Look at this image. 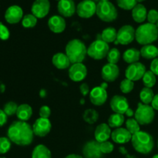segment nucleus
I'll use <instances>...</instances> for the list:
<instances>
[{
    "mask_svg": "<svg viewBox=\"0 0 158 158\" xmlns=\"http://www.w3.org/2000/svg\"><path fill=\"white\" fill-rule=\"evenodd\" d=\"M8 138L19 146H29L32 143L34 133L32 127L27 122L17 120L12 123L7 131Z\"/></svg>",
    "mask_w": 158,
    "mask_h": 158,
    "instance_id": "obj_1",
    "label": "nucleus"
},
{
    "mask_svg": "<svg viewBox=\"0 0 158 158\" xmlns=\"http://www.w3.org/2000/svg\"><path fill=\"white\" fill-rule=\"evenodd\" d=\"M66 55L70 60L71 64L83 63L87 55V48L83 41L73 39L67 43L66 46Z\"/></svg>",
    "mask_w": 158,
    "mask_h": 158,
    "instance_id": "obj_2",
    "label": "nucleus"
},
{
    "mask_svg": "<svg viewBox=\"0 0 158 158\" xmlns=\"http://www.w3.org/2000/svg\"><path fill=\"white\" fill-rule=\"evenodd\" d=\"M131 143L137 152L142 154H148L153 151L154 140L152 136L145 131H139L132 135Z\"/></svg>",
    "mask_w": 158,
    "mask_h": 158,
    "instance_id": "obj_3",
    "label": "nucleus"
},
{
    "mask_svg": "<svg viewBox=\"0 0 158 158\" xmlns=\"http://www.w3.org/2000/svg\"><path fill=\"white\" fill-rule=\"evenodd\" d=\"M158 39L157 26L151 23H144L137 27L135 32V40L139 44L149 45Z\"/></svg>",
    "mask_w": 158,
    "mask_h": 158,
    "instance_id": "obj_4",
    "label": "nucleus"
},
{
    "mask_svg": "<svg viewBox=\"0 0 158 158\" xmlns=\"http://www.w3.org/2000/svg\"><path fill=\"white\" fill-rule=\"evenodd\" d=\"M96 14L100 20L106 23H111L116 20L118 16L117 8L110 1H100L97 4Z\"/></svg>",
    "mask_w": 158,
    "mask_h": 158,
    "instance_id": "obj_5",
    "label": "nucleus"
},
{
    "mask_svg": "<svg viewBox=\"0 0 158 158\" xmlns=\"http://www.w3.org/2000/svg\"><path fill=\"white\" fill-rule=\"evenodd\" d=\"M110 49L108 43L100 39H97L87 48V55L94 60H100L106 57Z\"/></svg>",
    "mask_w": 158,
    "mask_h": 158,
    "instance_id": "obj_6",
    "label": "nucleus"
},
{
    "mask_svg": "<svg viewBox=\"0 0 158 158\" xmlns=\"http://www.w3.org/2000/svg\"><path fill=\"white\" fill-rule=\"evenodd\" d=\"M135 119L140 125H148L153 122L155 116L154 108L149 104L139 103L135 111Z\"/></svg>",
    "mask_w": 158,
    "mask_h": 158,
    "instance_id": "obj_7",
    "label": "nucleus"
},
{
    "mask_svg": "<svg viewBox=\"0 0 158 158\" xmlns=\"http://www.w3.org/2000/svg\"><path fill=\"white\" fill-rule=\"evenodd\" d=\"M135 32L136 30L132 26L124 25L117 31V40L114 43L123 46L129 45L135 40Z\"/></svg>",
    "mask_w": 158,
    "mask_h": 158,
    "instance_id": "obj_8",
    "label": "nucleus"
},
{
    "mask_svg": "<svg viewBox=\"0 0 158 158\" xmlns=\"http://www.w3.org/2000/svg\"><path fill=\"white\" fill-rule=\"evenodd\" d=\"M146 72V66L143 63L137 62L128 66L125 71V76L127 79L135 82L141 80Z\"/></svg>",
    "mask_w": 158,
    "mask_h": 158,
    "instance_id": "obj_9",
    "label": "nucleus"
},
{
    "mask_svg": "<svg viewBox=\"0 0 158 158\" xmlns=\"http://www.w3.org/2000/svg\"><path fill=\"white\" fill-rule=\"evenodd\" d=\"M97 4L93 0H83L77 6V13L80 18L89 19L95 15Z\"/></svg>",
    "mask_w": 158,
    "mask_h": 158,
    "instance_id": "obj_10",
    "label": "nucleus"
},
{
    "mask_svg": "<svg viewBox=\"0 0 158 158\" xmlns=\"http://www.w3.org/2000/svg\"><path fill=\"white\" fill-rule=\"evenodd\" d=\"M34 135L39 137H44L49 134L52 129V124L49 119L40 118L37 119L32 125Z\"/></svg>",
    "mask_w": 158,
    "mask_h": 158,
    "instance_id": "obj_11",
    "label": "nucleus"
},
{
    "mask_svg": "<svg viewBox=\"0 0 158 158\" xmlns=\"http://www.w3.org/2000/svg\"><path fill=\"white\" fill-rule=\"evenodd\" d=\"M50 10V2L49 0H35L31 7L32 15L37 19L45 18Z\"/></svg>",
    "mask_w": 158,
    "mask_h": 158,
    "instance_id": "obj_12",
    "label": "nucleus"
},
{
    "mask_svg": "<svg viewBox=\"0 0 158 158\" xmlns=\"http://www.w3.org/2000/svg\"><path fill=\"white\" fill-rule=\"evenodd\" d=\"M87 76V68L83 63H74L69 68V77L73 82H81Z\"/></svg>",
    "mask_w": 158,
    "mask_h": 158,
    "instance_id": "obj_13",
    "label": "nucleus"
},
{
    "mask_svg": "<svg viewBox=\"0 0 158 158\" xmlns=\"http://www.w3.org/2000/svg\"><path fill=\"white\" fill-rule=\"evenodd\" d=\"M111 110L115 114H125L126 111L129 109V102L127 99L123 96L115 95L111 98L110 103Z\"/></svg>",
    "mask_w": 158,
    "mask_h": 158,
    "instance_id": "obj_14",
    "label": "nucleus"
},
{
    "mask_svg": "<svg viewBox=\"0 0 158 158\" xmlns=\"http://www.w3.org/2000/svg\"><path fill=\"white\" fill-rule=\"evenodd\" d=\"M103 154L100 151V143L97 140L86 142L83 148V158H102Z\"/></svg>",
    "mask_w": 158,
    "mask_h": 158,
    "instance_id": "obj_15",
    "label": "nucleus"
},
{
    "mask_svg": "<svg viewBox=\"0 0 158 158\" xmlns=\"http://www.w3.org/2000/svg\"><path fill=\"white\" fill-rule=\"evenodd\" d=\"M23 16V9L17 5L9 6L5 12V19L9 24H16L19 23L22 21Z\"/></svg>",
    "mask_w": 158,
    "mask_h": 158,
    "instance_id": "obj_16",
    "label": "nucleus"
},
{
    "mask_svg": "<svg viewBox=\"0 0 158 158\" xmlns=\"http://www.w3.org/2000/svg\"><path fill=\"white\" fill-rule=\"evenodd\" d=\"M106 89L101 86H96L89 93V100L94 106H100L106 103L107 100Z\"/></svg>",
    "mask_w": 158,
    "mask_h": 158,
    "instance_id": "obj_17",
    "label": "nucleus"
},
{
    "mask_svg": "<svg viewBox=\"0 0 158 158\" xmlns=\"http://www.w3.org/2000/svg\"><path fill=\"white\" fill-rule=\"evenodd\" d=\"M120 75V69L117 64L109 63L104 65L102 68L101 76L103 80L106 83L114 82Z\"/></svg>",
    "mask_w": 158,
    "mask_h": 158,
    "instance_id": "obj_18",
    "label": "nucleus"
},
{
    "mask_svg": "<svg viewBox=\"0 0 158 158\" xmlns=\"http://www.w3.org/2000/svg\"><path fill=\"white\" fill-rule=\"evenodd\" d=\"M57 9L61 16L69 18L77 12V7L73 0H60L58 2Z\"/></svg>",
    "mask_w": 158,
    "mask_h": 158,
    "instance_id": "obj_19",
    "label": "nucleus"
},
{
    "mask_svg": "<svg viewBox=\"0 0 158 158\" xmlns=\"http://www.w3.org/2000/svg\"><path fill=\"white\" fill-rule=\"evenodd\" d=\"M48 27L54 33H61L66 29V20L61 15H52L48 20Z\"/></svg>",
    "mask_w": 158,
    "mask_h": 158,
    "instance_id": "obj_20",
    "label": "nucleus"
},
{
    "mask_svg": "<svg viewBox=\"0 0 158 158\" xmlns=\"http://www.w3.org/2000/svg\"><path fill=\"white\" fill-rule=\"evenodd\" d=\"M111 138L113 141L119 144H124L131 141L132 134L126 128H116L111 134Z\"/></svg>",
    "mask_w": 158,
    "mask_h": 158,
    "instance_id": "obj_21",
    "label": "nucleus"
},
{
    "mask_svg": "<svg viewBox=\"0 0 158 158\" xmlns=\"http://www.w3.org/2000/svg\"><path fill=\"white\" fill-rule=\"evenodd\" d=\"M111 129L107 123H100L96 127L95 132H94V137L95 140L98 143L107 141L111 137Z\"/></svg>",
    "mask_w": 158,
    "mask_h": 158,
    "instance_id": "obj_22",
    "label": "nucleus"
},
{
    "mask_svg": "<svg viewBox=\"0 0 158 158\" xmlns=\"http://www.w3.org/2000/svg\"><path fill=\"white\" fill-rule=\"evenodd\" d=\"M52 63L56 68L59 69H66L70 67V60L66 53L57 52L54 54L52 58Z\"/></svg>",
    "mask_w": 158,
    "mask_h": 158,
    "instance_id": "obj_23",
    "label": "nucleus"
},
{
    "mask_svg": "<svg viewBox=\"0 0 158 158\" xmlns=\"http://www.w3.org/2000/svg\"><path fill=\"white\" fill-rule=\"evenodd\" d=\"M148 10L143 5L138 3L132 9V18L136 23H142L147 19Z\"/></svg>",
    "mask_w": 158,
    "mask_h": 158,
    "instance_id": "obj_24",
    "label": "nucleus"
},
{
    "mask_svg": "<svg viewBox=\"0 0 158 158\" xmlns=\"http://www.w3.org/2000/svg\"><path fill=\"white\" fill-rule=\"evenodd\" d=\"M16 117L19 120L26 122L32 116V108L27 103H23L18 106L16 112Z\"/></svg>",
    "mask_w": 158,
    "mask_h": 158,
    "instance_id": "obj_25",
    "label": "nucleus"
},
{
    "mask_svg": "<svg viewBox=\"0 0 158 158\" xmlns=\"http://www.w3.org/2000/svg\"><path fill=\"white\" fill-rule=\"evenodd\" d=\"M140 56H140V50L135 49V48H131V49H127L123 54V60L129 64L138 62Z\"/></svg>",
    "mask_w": 158,
    "mask_h": 158,
    "instance_id": "obj_26",
    "label": "nucleus"
},
{
    "mask_svg": "<svg viewBox=\"0 0 158 158\" xmlns=\"http://www.w3.org/2000/svg\"><path fill=\"white\" fill-rule=\"evenodd\" d=\"M157 49L152 44L145 45L140 49V56L147 60H154L157 57Z\"/></svg>",
    "mask_w": 158,
    "mask_h": 158,
    "instance_id": "obj_27",
    "label": "nucleus"
},
{
    "mask_svg": "<svg viewBox=\"0 0 158 158\" xmlns=\"http://www.w3.org/2000/svg\"><path fill=\"white\" fill-rule=\"evenodd\" d=\"M32 158H52V154L47 147L43 144H39L34 148Z\"/></svg>",
    "mask_w": 158,
    "mask_h": 158,
    "instance_id": "obj_28",
    "label": "nucleus"
},
{
    "mask_svg": "<svg viewBox=\"0 0 158 158\" xmlns=\"http://www.w3.org/2000/svg\"><path fill=\"white\" fill-rule=\"evenodd\" d=\"M117 31L114 27H107L103 30L100 34V39L106 43H115L117 40Z\"/></svg>",
    "mask_w": 158,
    "mask_h": 158,
    "instance_id": "obj_29",
    "label": "nucleus"
},
{
    "mask_svg": "<svg viewBox=\"0 0 158 158\" xmlns=\"http://www.w3.org/2000/svg\"><path fill=\"white\" fill-rule=\"evenodd\" d=\"M125 120V117L123 114H115L110 116L108 118V123L110 128H119L123 124Z\"/></svg>",
    "mask_w": 158,
    "mask_h": 158,
    "instance_id": "obj_30",
    "label": "nucleus"
},
{
    "mask_svg": "<svg viewBox=\"0 0 158 158\" xmlns=\"http://www.w3.org/2000/svg\"><path fill=\"white\" fill-rule=\"evenodd\" d=\"M83 119L86 123L89 124H94L97 123L99 119V114L95 109H87L83 114Z\"/></svg>",
    "mask_w": 158,
    "mask_h": 158,
    "instance_id": "obj_31",
    "label": "nucleus"
},
{
    "mask_svg": "<svg viewBox=\"0 0 158 158\" xmlns=\"http://www.w3.org/2000/svg\"><path fill=\"white\" fill-rule=\"evenodd\" d=\"M154 91L151 88L143 87L140 92V99L143 104H150L154 97Z\"/></svg>",
    "mask_w": 158,
    "mask_h": 158,
    "instance_id": "obj_32",
    "label": "nucleus"
},
{
    "mask_svg": "<svg viewBox=\"0 0 158 158\" xmlns=\"http://www.w3.org/2000/svg\"><path fill=\"white\" fill-rule=\"evenodd\" d=\"M142 80H143V83L145 87L148 88H152L153 86H155L156 82H157L156 75L151 70H148L145 73Z\"/></svg>",
    "mask_w": 158,
    "mask_h": 158,
    "instance_id": "obj_33",
    "label": "nucleus"
},
{
    "mask_svg": "<svg viewBox=\"0 0 158 158\" xmlns=\"http://www.w3.org/2000/svg\"><path fill=\"white\" fill-rule=\"evenodd\" d=\"M38 19L32 14H26L22 19V26L24 28H33L36 26Z\"/></svg>",
    "mask_w": 158,
    "mask_h": 158,
    "instance_id": "obj_34",
    "label": "nucleus"
},
{
    "mask_svg": "<svg viewBox=\"0 0 158 158\" xmlns=\"http://www.w3.org/2000/svg\"><path fill=\"white\" fill-rule=\"evenodd\" d=\"M120 56H121V54H120L119 49L117 48H112V49H110L109 52L106 56V59H107V61L109 63L117 64L120 61Z\"/></svg>",
    "mask_w": 158,
    "mask_h": 158,
    "instance_id": "obj_35",
    "label": "nucleus"
},
{
    "mask_svg": "<svg viewBox=\"0 0 158 158\" xmlns=\"http://www.w3.org/2000/svg\"><path fill=\"white\" fill-rule=\"evenodd\" d=\"M126 129L131 133L132 135L137 134V132L140 131V124L136 120L135 118H129L126 121Z\"/></svg>",
    "mask_w": 158,
    "mask_h": 158,
    "instance_id": "obj_36",
    "label": "nucleus"
},
{
    "mask_svg": "<svg viewBox=\"0 0 158 158\" xmlns=\"http://www.w3.org/2000/svg\"><path fill=\"white\" fill-rule=\"evenodd\" d=\"M18 106H19L17 105L16 103L12 101H9L4 105L3 111H4L5 114H6L8 117H10V116L16 114L17 110H18Z\"/></svg>",
    "mask_w": 158,
    "mask_h": 158,
    "instance_id": "obj_37",
    "label": "nucleus"
},
{
    "mask_svg": "<svg viewBox=\"0 0 158 158\" xmlns=\"http://www.w3.org/2000/svg\"><path fill=\"white\" fill-rule=\"evenodd\" d=\"M134 82L128 79H124L121 81L120 85V89L123 94H129L134 89Z\"/></svg>",
    "mask_w": 158,
    "mask_h": 158,
    "instance_id": "obj_38",
    "label": "nucleus"
},
{
    "mask_svg": "<svg viewBox=\"0 0 158 158\" xmlns=\"http://www.w3.org/2000/svg\"><path fill=\"white\" fill-rule=\"evenodd\" d=\"M117 6L124 10H132L137 4L136 0H116Z\"/></svg>",
    "mask_w": 158,
    "mask_h": 158,
    "instance_id": "obj_39",
    "label": "nucleus"
},
{
    "mask_svg": "<svg viewBox=\"0 0 158 158\" xmlns=\"http://www.w3.org/2000/svg\"><path fill=\"white\" fill-rule=\"evenodd\" d=\"M11 140L8 137H0V154H5L10 150Z\"/></svg>",
    "mask_w": 158,
    "mask_h": 158,
    "instance_id": "obj_40",
    "label": "nucleus"
},
{
    "mask_svg": "<svg viewBox=\"0 0 158 158\" xmlns=\"http://www.w3.org/2000/svg\"><path fill=\"white\" fill-rule=\"evenodd\" d=\"M100 151L103 153V154H110V153L113 152L114 149V146L111 142L110 141H104L102 142V143H100Z\"/></svg>",
    "mask_w": 158,
    "mask_h": 158,
    "instance_id": "obj_41",
    "label": "nucleus"
},
{
    "mask_svg": "<svg viewBox=\"0 0 158 158\" xmlns=\"http://www.w3.org/2000/svg\"><path fill=\"white\" fill-rule=\"evenodd\" d=\"M148 20V23H151V24L156 25L158 22V11L156 9H151L149 12H148V17H147Z\"/></svg>",
    "mask_w": 158,
    "mask_h": 158,
    "instance_id": "obj_42",
    "label": "nucleus"
},
{
    "mask_svg": "<svg viewBox=\"0 0 158 158\" xmlns=\"http://www.w3.org/2000/svg\"><path fill=\"white\" fill-rule=\"evenodd\" d=\"M9 36H10V32L9 29L2 23H0V40H7Z\"/></svg>",
    "mask_w": 158,
    "mask_h": 158,
    "instance_id": "obj_43",
    "label": "nucleus"
},
{
    "mask_svg": "<svg viewBox=\"0 0 158 158\" xmlns=\"http://www.w3.org/2000/svg\"><path fill=\"white\" fill-rule=\"evenodd\" d=\"M39 114L41 118L49 119L51 115V110L48 106H43L40 107V111H39Z\"/></svg>",
    "mask_w": 158,
    "mask_h": 158,
    "instance_id": "obj_44",
    "label": "nucleus"
},
{
    "mask_svg": "<svg viewBox=\"0 0 158 158\" xmlns=\"http://www.w3.org/2000/svg\"><path fill=\"white\" fill-rule=\"evenodd\" d=\"M80 94H81L83 97H86V95L89 94V93H90V90H89V86H88L87 83H86L80 85Z\"/></svg>",
    "mask_w": 158,
    "mask_h": 158,
    "instance_id": "obj_45",
    "label": "nucleus"
},
{
    "mask_svg": "<svg viewBox=\"0 0 158 158\" xmlns=\"http://www.w3.org/2000/svg\"><path fill=\"white\" fill-rule=\"evenodd\" d=\"M151 71H152L156 76H158V57L153 60L151 63Z\"/></svg>",
    "mask_w": 158,
    "mask_h": 158,
    "instance_id": "obj_46",
    "label": "nucleus"
},
{
    "mask_svg": "<svg viewBox=\"0 0 158 158\" xmlns=\"http://www.w3.org/2000/svg\"><path fill=\"white\" fill-rule=\"evenodd\" d=\"M8 116L5 114L3 110L0 109V127L4 126L6 123H7Z\"/></svg>",
    "mask_w": 158,
    "mask_h": 158,
    "instance_id": "obj_47",
    "label": "nucleus"
},
{
    "mask_svg": "<svg viewBox=\"0 0 158 158\" xmlns=\"http://www.w3.org/2000/svg\"><path fill=\"white\" fill-rule=\"evenodd\" d=\"M151 106L154 108V110H158V94L154 96L152 102H151Z\"/></svg>",
    "mask_w": 158,
    "mask_h": 158,
    "instance_id": "obj_48",
    "label": "nucleus"
},
{
    "mask_svg": "<svg viewBox=\"0 0 158 158\" xmlns=\"http://www.w3.org/2000/svg\"><path fill=\"white\" fill-rule=\"evenodd\" d=\"M125 114H126L127 117H128L129 118H132V117L134 116V114H135V112H134L131 108H129V109L126 111Z\"/></svg>",
    "mask_w": 158,
    "mask_h": 158,
    "instance_id": "obj_49",
    "label": "nucleus"
},
{
    "mask_svg": "<svg viewBox=\"0 0 158 158\" xmlns=\"http://www.w3.org/2000/svg\"><path fill=\"white\" fill-rule=\"evenodd\" d=\"M65 158H83V157L81 155H79V154H69V155L66 156Z\"/></svg>",
    "mask_w": 158,
    "mask_h": 158,
    "instance_id": "obj_50",
    "label": "nucleus"
},
{
    "mask_svg": "<svg viewBox=\"0 0 158 158\" xmlns=\"http://www.w3.org/2000/svg\"><path fill=\"white\" fill-rule=\"evenodd\" d=\"M119 151H120L122 154H123V155L127 156L128 154L126 148H123V147H120V148H119Z\"/></svg>",
    "mask_w": 158,
    "mask_h": 158,
    "instance_id": "obj_51",
    "label": "nucleus"
},
{
    "mask_svg": "<svg viewBox=\"0 0 158 158\" xmlns=\"http://www.w3.org/2000/svg\"><path fill=\"white\" fill-rule=\"evenodd\" d=\"M46 91L44 90V89H42L41 91H40V97H46Z\"/></svg>",
    "mask_w": 158,
    "mask_h": 158,
    "instance_id": "obj_52",
    "label": "nucleus"
},
{
    "mask_svg": "<svg viewBox=\"0 0 158 158\" xmlns=\"http://www.w3.org/2000/svg\"><path fill=\"white\" fill-rule=\"evenodd\" d=\"M100 86H101V87H103V89H106V88H107V83H106V82H105V83H103L101 85H100Z\"/></svg>",
    "mask_w": 158,
    "mask_h": 158,
    "instance_id": "obj_53",
    "label": "nucleus"
},
{
    "mask_svg": "<svg viewBox=\"0 0 158 158\" xmlns=\"http://www.w3.org/2000/svg\"><path fill=\"white\" fill-rule=\"evenodd\" d=\"M127 158H137V157H134V156H133V155H130V154H127Z\"/></svg>",
    "mask_w": 158,
    "mask_h": 158,
    "instance_id": "obj_54",
    "label": "nucleus"
},
{
    "mask_svg": "<svg viewBox=\"0 0 158 158\" xmlns=\"http://www.w3.org/2000/svg\"><path fill=\"white\" fill-rule=\"evenodd\" d=\"M137 1V2H142L145 1V0H136Z\"/></svg>",
    "mask_w": 158,
    "mask_h": 158,
    "instance_id": "obj_55",
    "label": "nucleus"
},
{
    "mask_svg": "<svg viewBox=\"0 0 158 158\" xmlns=\"http://www.w3.org/2000/svg\"><path fill=\"white\" fill-rule=\"evenodd\" d=\"M152 158H158V154H155Z\"/></svg>",
    "mask_w": 158,
    "mask_h": 158,
    "instance_id": "obj_56",
    "label": "nucleus"
},
{
    "mask_svg": "<svg viewBox=\"0 0 158 158\" xmlns=\"http://www.w3.org/2000/svg\"><path fill=\"white\" fill-rule=\"evenodd\" d=\"M100 1H102V2H108V1H110V0H100Z\"/></svg>",
    "mask_w": 158,
    "mask_h": 158,
    "instance_id": "obj_57",
    "label": "nucleus"
},
{
    "mask_svg": "<svg viewBox=\"0 0 158 158\" xmlns=\"http://www.w3.org/2000/svg\"><path fill=\"white\" fill-rule=\"evenodd\" d=\"M156 26H157V29H158V22L157 23V24H156Z\"/></svg>",
    "mask_w": 158,
    "mask_h": 158,
    "instance_id": "obj_58",
    "label": "nucleus"
},
{
    "mask_svg": "<svg viewBox=\"0 0 158 158\" xmlns=\"http://www.w3.org/2000/svg\"><path fill=\"white\" fill-rule=\"evenodd\" d=\"M157 57H158V49H157Z\"/></svg>",
    "mask_w": 158,
    "mask_h": 158,
    "instance_id": "obj_59",
    "label": "nucleus"
},
{
    "mask_svg": "<svg viewBox=\"0 0 158 158\" xmlns=\"http://www.w3.org/2000/svg\"><path fill=\"white\" fill-rule=\"evenodd\" d=\"M157 148H158V140H157Z\"/></svg>",
    "mask_w": 158,
    "mask_h": 158,
    "instance_id": "obj_60",
    "label": "nucleus"
},
{
    "mask_svg": "<svg viewBox=\"0 0 158 158\" xmlns=\"http://www.w3.org/2000/svg\"><path fill=\"white\" fill-rule=\"evenodd\" d=\"M56 1H58V2H59V1H60V0H56Z\"/></svg>",
    "mask_w": 158,
    "mask_h": 158,
    "instance_id": "obj_61",
    "label": "nucleus"
},
{
    "mask_svg": "<svg viewBox=\"0 0 158 158\" xmlns=\"http://www.w3.org/2000/svg\"><path fill=\"white\" fill-rule=\"evenodd\" d=\"M0 158H6V157H0Z\"/></svg>",
    "mask_w": 158,
    "mask_h": 158,
    "instance_id": "obj_62",
    "label": "nucleus"
},
{
    "mask_svg": "<svg viewBox=\"0 0 158 158\" xmlns=\"http://www.w3.org/2000/svg\"><path fill=\"white\" fill-rule=\"evenodd\" d=\"M73 1H74V0H73Z\"/></svg>",
    "mask_w": 158,
    "mask_h": 158,
    "instance_id": "obj_63",
    "label": "nucleus"
}]
</instances>
